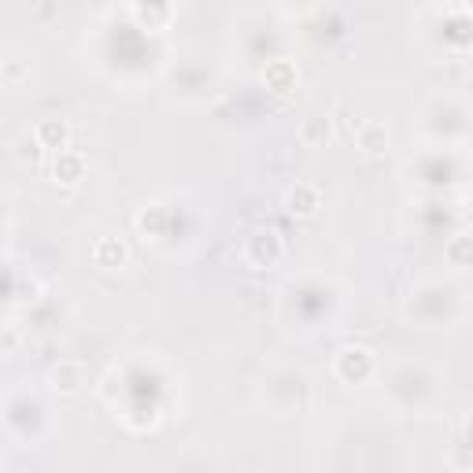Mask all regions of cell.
Listing matches in <instances>:
<instances>
[{
    "mask_svg": "<svg viewBox=\"0 0 473 473\" xmlns=\"http://www.w3.org/2000/svg\"><path fill=\"white\" fill-rule=\"evenodd\" d=\"M33 141L42 144V148H52V152L67 148V141H70V126H67V118H60V115L42 118V123L33 126Z\"/></svg>",
    "mask_w": 473,
    "mask_h": 473,
    "instance_id": "obj_7",
    "label": "cell"
},
{
    "mask_svg": "<svg viewBox=\"0 0 473 473\" xmlns=\"http://www.w3.org/2000/svg\"><path fill=\"white\" fill-rule=\"evenodd\" d=\"M300 137H303V144H311V148H326V144L333 141V118H326V115H307L303 126H300Z\"/></svg>",
    "mask_w": 473,
    "mask_h": 473,
    "instance_id": "obj_9",
    "label": "cell"
},
{
    "mask_svg": "<svg viewBox=\"0 0 473 473\" xmlns=\"http://www.w3.org/2000/svg\"><path fill=\"white\" fill-rule=\"evenodd\" d=\"M282 252H285V245H282L278 229H255L248 241H245V248H241V255H245V263H248L252 270L274 266V263L282 259Z\"/></svg>",
    "mask_w": 473,
    "mask_h": 473,
    "instance_id": "obj_2",
    "label": "cell"
},
{
    "mask_svg": "<svg viewBox=\"0 0 473 473\" xmlns=\"http://www.w3.org/2000/svg\"><path fill=\"white\" fill-rule=\"evenodd\" d=\"M355 144H359L366 155H381L388 148V130L381 123H363L355 130Z\"/></svg>",
    "mask_w": 473,
    "mask_h": 473,
    "instance_id": "obj_11",
    "label": "cell"
},
{
    "mask_svg": "<svg viewBox=\"0 0 473 473\" xmlns=\"http://www.w3.org/2000/svg\"><path fill=\"white\" fill-rule=\"evenodd\" d=\"M374 370H377L374 351L363 348V344H348V348H340V351H337V359H333V374H337L344 385H363V381L374 377Z\"/></svg>",
    "mask_w": 473,
    "mask_h": 473,
    "instance_id": "obj_1",
    "label": "cell"
},
{
    "mask_svg": "<svg viewBox=\"0 0 473 473\" xmlns=\"http://www.w3.org/2000/svg\"><path fill=\"white\" fill-rule=\"evenodd\" d=\"M263 82H266L270 93L289 97V93L300 86V67H296L292 60H274V63H266V70H263Z\"/></svg>",
    "mask_w": 473,
    "mask_h": 473,
    "instance_id": "obj_5",
    "label": "cell"
},
{
    "mask_svg": "<svg viewBox=\"0 0 473 473\" xmlns=\"http://www.w3.org/2000/svg\"><path fill=\"white\" fill-rule=\"evenodd\" d=\"M0 78H5L8 86H19L26 78V63L23 60H5V63H0Z\"/></svg>",
    "mask_w": 473,
    "mask_h": 473,
    "instance_id": "obj_13",
    "label": "cell"
},
{
    "mask_svg": "<svg viewBox=\"0 0 473 473\" xmlns=\"http://www.w3.org/2000/svg\"><path fill=\"white\" fill-rule=\"evenodd\" d=\"M49 385L60 392V396H78L86 385H89V370L86 363H78V359H63L49 370Z\"/></svg>",
    "mask_w": 473,
    "mask_h": 473,
    "instance_id": "obj_3",
    "label": "cell"
},
{
    "mask_svg": "<svg viewBox=\"0 0 473 473\" xmlns=\"http://www.w3.org/2000/svg\"><path fill=\"white\" fill-rule=\"evenodd\" d=\"M19 344V329H0V355H12Z\"/></svg>",
    "mask_w": 473,
    "mask_h": 473,
    "instance_id": "obj_14",
    "label": "cell"
},
{
    "mask_svg": "<svg viewBox=\"0 0 473 473\" xmlns=\"http://www.w3.org/2000/svg\"><path fill=\"white\" fill-rule=\"evenodd\" d=\"M93 263L100 270H123L130 263V248L118 241V236H100V241L93 245Z\"/></svg>",
    "mask_w": 473,
    "mask_h": 473,
    "instance_id": "obj_8",
    "label": "cell"
},
{
    "mask_svg": "<svg viewBox=\"0 0 473 473\" xmlns=\"http://www.w3.org/2000/svg\"><path fill=\"white\" fill-rule=\"evenodd\" d=\"M285 211L289 215H296V218H311L314 211L322 208V192H319V185H311V181H296L289 192H285Z\"/></svg>",
    "mask_w": 473,
    "mask_h": 473,
    "instance_id": "obj_4",
    "label": "cell"
},
{
    "mask_svg": "<svg viewBox=\"0 0 473 473\" xmlns=\"http://www.w3.org/2000/svg\"><path fill=\"white\" fill-rule=\"evenodd\" d=\"M444 255H448L455 266H466V263H469V236H466V233H459L455 241L444 248Z\"/></svg>",
    "mask_w": 473,
    "mask_h": 473,
    "instance_id": "obj_12",
    "label": "cell"
},
{
    "mask_svg": "<svg viewBox=\"0 0 473 473\" xmlns=\"http://www.w3.org/2000/svg\"><path fill=\"white\" fill-rule=\"evenodd\" d=\"M134 226H137V233L144 236H152V241H160L163 236V226H167V208L163 204H148V208H141L137 211V218H134Z\"/></svg>",
    "mask_w": 473,
    "mask_h": 473,
    "instance_id": "obj_10",
    "label": "cell"
},
{
    "mask_svg": "<svg viewBox=\"0 0 473 473\" xmlns=\"http://www.w3.org/2000/svg\"><path fill=\"white\" fill-rule=\"evenodd\" d=\"M52 178L60 185H78L86 178V155L74 152V148H60L56 152V163H52Z\"/></svg>",
    "mask_w": 473,
    "mask_h": 473,
    "instance_id": "obj_6",
    "label": "cell"
}]
</instances>
